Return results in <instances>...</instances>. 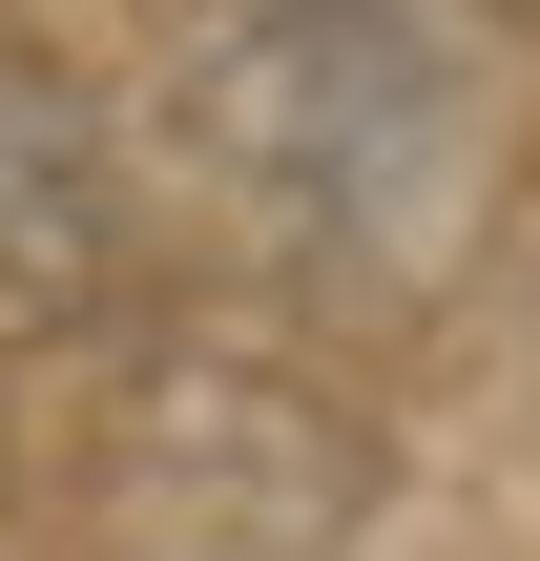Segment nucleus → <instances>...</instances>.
<instances>
[{"label":"nucleus","mask_w":540,"mask_h":561,"mask_svg":"<svg viewBox=\"0 0 540 561\" xmlns=\"http://www.w3.org/2000/svg\"><path fill=\"white\" fill-rule=\"evenodd\" d=\"M166 167L312 291H416L479 208V42L437 21H208L166 42Z\"/></svg>","instance_id":"1"},{"label":"nucleus","mask_w":540,"mask_h":561,"mask_svg":"<svg viewBox=\"0 0 540 561\" xmlns=\"http://www.w3.org/2000/svg\"><path fill=\"white\" fill-rule=\"evenodd\" d=\"M375 500V437L250 354H166L125 416H104V520L125 561H312Z\"/></svg>","instance_id":"2"}]
</instances>
